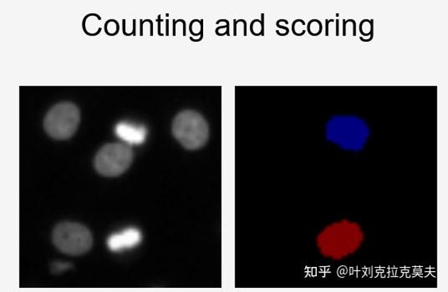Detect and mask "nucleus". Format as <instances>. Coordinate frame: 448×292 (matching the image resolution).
<instances>
[{
  "label": "nucleus",
  "instance_id": "f257e3e1",
  "mask_svg": "<svg viewBox=\"0 0 448 292\" xmlns=\"http://www.w3.org/2000/svg\"><path fill=\"white\" fill-rule=\"evenodd\" d=\"M365 241V231L356 222L341 220L324 228L319 237L321 254L328 259L341 261L356 254Z\"/></svg>",
  "mask_w": 448,
  "mask_h": 292
},
{
  "label": "nucleus",
  "instance_id": "f03ea898",
  "mask_svg": "<svg viewBox=\"0 0 448 292\" xmlns=\"http://www.w3.org/2000/svg\"><path fill=\"white\" fill-rule=\"evenodd\" d=\"M173 137L185 149L197 150L205 145L209 138V126L201 114L184 111L177 114L172 121Z\"/></svg>",
  "mask_w": 448,
  "mask_h": 292
},
{
  "label": "nucleus",
  "instance_id": "7ed1b4c3",
  "mask_svg": "<svg viewBox=\"0 0 448 292\" xmlns=\"http://www.w3.org/2000/svg\"><path fill=\"white\" fill-rule=\"evenodd\" d=\"M52 241L59 251L68 256H82L93 245V236L87 226L80 223L64 222L54 228Z\"/></svg>",
  "mask_w": 448,
  "mask_h": 292
},
{
  "label": "nucleus",
  "instance_id": "20e7f679",
  "mask_svg": "<svg viewBox=\"0 0 448 292\" xmlns=\"http://www.w3.org/2000/svg\"><path fill=\"white\" fill-rule=\"evenodd\" d=\"M80 121V109L70 102L59 103L46 114L44 129L49 137L57 141L73 137Z\"/></svg>",
  "mask_w": 448,
  "mask_h": 292
},
{
  "label": "nucleus",
  "instance_id": "39448f33",
  "mask_svg": "<svg viewBox=\"0 0 448 292\" xmlns=\"http://www.w3.org/2000/svg\"><path fill=\"white\" fill-rule=\"evenodd\" d=\"M134 155L132 148L121 143L107 144L101 147L94 160L96 171L105 177L119 176L128 170Z\"/></svg>",
  "mask_w": 448,
  "mask_h": 292
},
{
  "label": "nucleus",
  "instance_id": "423d86ee",
  "mask_svg": "<svg viewBox=\"0 0 448 292\" xmlns=\"http://www.w3.org/2000/svg\"><path fill=\"white\" fill-rule=\"evenodd\" d=\"M142 238L143 236L140 230L136 227H129L118 233L110 236L107 247L112 252L133 249L140 245Z\"/></svg>",
  "mask_w": 448,
  "mask_h": 292
},
{
  "label": "nucleus",
  "instance_id": "0eeeda50",
  "mask_svg": "<svg viewBox=\"0 0 448 292\" xmlns=\"http://www.w3.org/2000/svg\"><path fill=\"white\" fill-rule=\"evenodd\" d=\"M117 137L128 146H139L146 141L147 130L144 125L128 122H120L116 126Z\"/></svg>",
  "mask_w": 448,
  "mask_h": 292
},
{
  "label": "nucleus",
  "instance_id": "6e6552de",
  "mask_svg": "<svg viewBox=\"0 0 448 292\" xmlns=\"http://www.w3.org/2000/svg\"><path fill=\"white\" fill-rule=\"evenodd\" d=\"M308 31L311 36L320 35L321 32H322V24L317 20H311L308 24Z\"/></svg>",
  "mask_w": 448,
  "mask_h": 292
},
{
  "label": "nucleus",
  "instance_id": "1a4fd4ad",
  "mask_svg": "<svg viewBox=\"0 0 448 292\" xmlns=\"http://www.w3.org/2000/svg\"><path fill=\"white\" fill-rule=\"evenodd\" d=\"M70 268H71V264L66 262L56 261L52 265V272L54 274L64 272Z\"/></svg>",
  "mask_w": 448,
  "mask_h": 292
},
{
  "label": "nucleus",
  "instance_id": "9d476101",
  "mask_svg": "<svg viewBox=\"0 0 448 292\" xmlns=\"http://www.w3.org/2000/svg\"><path fill=\"white\" fill-rule=\"evenodd\" d=\"M334 21H335V20H327V31H325V33H325V35H327V36H329V31H328L329 23L334 22Z\"/></svg>",
  "mask_w": 448,
  "mask_h": 292
},
{
  "label": "nucleus",
  "instance_id": "9b49d317",
  "mask_svg": "<svg viewBox=\"0 0 448 292\" xmlns=\"http://www.w3.org/2000/svg\"><path fill=\"white\" fill-rule=\"evenodd\" d=\"M336 36H339V20H336Z\"/></svg>",
  "mask_w": 448,
  "mask_h": 292
},
{
  "label": "nucleus",
  "instance_id": "f8f14e48",
  "mask_svg": "<svg viewBox=\"0 0 448 292\" xmlns=\"http://www.w3.org/2000/svg\"><path fill=\"white\" fill-rule=\"evenodd\" d=\"M346 24H346L345 23V20H343V36H346Z\"/></svg>",
  "mask_w": 448,
  "mask_h": 292
}]
</instances>
